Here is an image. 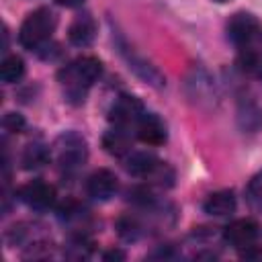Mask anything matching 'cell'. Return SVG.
<instances>
[{"mask_svg": "<svg viewBox=\"0 0 262 262\" xmlns=\"http://www.w3.org/2000/svg\"><path fill=\"white\" fill-rule=\"evenodd\" d=\"M55 147H57V164H59V168L63 172H76V170H80L84 166L86 158H88L86 141L78 133H74V131L63 133L57 139Z\"/></svg>", "mask_w": 262, "mask_h": 262, "instance_id": "obj_5", "label": "cell"}, {"mask_svg": "<svg viewBox=\"0 0 262 262\" xmlns=\"http://www.w3.org/2000/svg\"><path fill=\"white\" fill-rule=\"evenodd\" d=\"M117 47H119V53H121V57L127 61V66H129V70H133V74L135 76H139L145 84H149V86H154V88H162V86H166V78H164V74L154 66V63H149L145 57H141L121 35H117Z\"/></svg>", "mask_w": 262, "mask_h": 262, "instance_id": "obj_4", "label": "cell"}, {"mask_svg": "<svg viewBox=\"0 0 262 262\" xmlns=\"http://www.w3.org/2000/svg\"><path fill=\"white\" fill-rule=\"evenodd\" d=\"M143 113H145L143 102L137 96L121 94L108 108V121L117 127H129V125H135Z\"/></svg>", "mask_w": 262, "mask_h": 262, "instance_id": "obj_8", "label": "cell"}, {"mask_svg": "<svg viewBox=\"0 0 262 262\" xmlns=\"http://www.w3.org/2000/svg\"><path fill=\"white\" fill-rule=\"evenodd\" d=\"M117 231H119V235H121L123 239L135 242V239L141 235L143 227H141V221H139L135 215H123V217H119V221H117Z\"/></svg>", "mask_w": 262, "mask_h": 262, "instance_id": "obj_19", "label": "cell"}, {"mask_svg": "<svg viewBox=\"0 0 262 262\" xmlns=\"http://www.w3.org/2000/svg\"><path fill=\"white\" fill-rule=\"evenodd\" d=\"M237 70L254 80H262V53L254 49H242L237 55Z\"/></svg>", "mask_w": 262, "mask_h": 262, "instance_id": "obj_16", "label": "cell"}, {"mask_svg": "<svg viewBox=\"0 0 262 262\" xmlns=\"http://www.w3.org/2000/svg\"><path fill=\"white\" fill-rule=\"evenodd\" d=\"M90 252H92V242H90L88 237H84L82 233H78V235L72 237L66 256H68V258H76V260H80V258H88Z\"/></svg>", "mask_w": 262, "mask_h": 262, "instance_id": "obj_21", "label": "cell"}, {"mask_svg": "<svg viewBox=\"0 0 262 262\" xmlns=\"http://www.w3.org/2000/svg\"><path fill=\"white\" fill-rule=\"evenodd\" d=\"M49 162V149L41 143H29L20 156V164L25 170H37Z\"/></svg>", "mask_w": 262, "mask_h": 262, "instance_id": "obj_17", "label": "cell"}, {"mask_svg": "<svg viewBox=\"0 0 262 262\" xmlns=\"http://www.w3.org/2000/svg\"><path fill=\"white\" fill-rule=\"evenodd\" d=\"M2 125H4V129L10 131V133H20L27 123H25L23 115H18V113H6L4 119H2Z\"/></svg>", "mask_w": 262, "mask_h": 262, "instance_id": "obj_22", "label": "cell"}, {"mask_svg": "<svg viewBox=\"0 0 262 262\" xmlns=\"http://www.w3.org/2000/svg\"><path fill=\"white\" fill-rule=\"evenodd\" d=\"M57 27V16L51 8L41 6L27 14L18 29V43L29 51H39L53 35Z\"/></svg>", "mask_w": 262, "mask_h": 262, "instance_id": "obj_2", "label": "cell"}, {"mask_svg": "<svg viewBox=\"0 0 262 262\" xmlns=\"http://www.w3.org/2000/svg\"><path fill=\"white\" fill-rule=\"evenodd\" d=\"M237 123L244 131L256 133L262 127V111L254 100H242L237 106Z\"/></svg>", "mask_w": 262, "mask_h": 262, "instance_id": "obj_15", "label": "cell"}, {"mask_svg": "<svg viewBox=\"0 0 262 262\" xmlns=\"http://www.w3.org/2000/svg\"><path fill=\"white\" fill-rule=\"evenodd\" d=\"M235 194L233 190H217V192H211L205 203H203V211L211 217H225V215H231L235 211Z\"/></svg>", "mask_w": 262, "mask_h": 262, "instance_id": "obj_13", "label": "cell"}, {"mask_svg": "<svg viewBox=\"0 0 262 262\" xmlns=\"http://www.w3.org/2000/svg\"><path fill=\"white\" fill-rule=\"evenodd\" d=\"M94 37H96V23H94V18L90 14L84 12V14L76 16L72 20V25L68 29V39H70L72 45L86 47V45H90L94 41Z\"/></svg>", "mask_w": 262, "mask_h": 262, "instance_id": "obj_12", "label": "cell"}, {"mask_svg": "<svg viewBox=\"0 0 262 262\" xmlns=\"http://www.w3.org/2000/svg\"><path fill=\"white\" fill-rule=\"evenodd\" d=\"M213 2H229V0H213Z\"/></svg>", "mask_w": 262, "mask_h": 262, "instance_id": "obj_25", "label": "cell"}, {"mask_svg": "<svg viewBox=\"0 0 262 262\" xmlns=\"http://www.w3.org/2000/svg\"><path fill=\"white\" fill-rule=\"evenodd\" d=\"M59 6H66V8H80L86 0H55Z\"/></svg>", "mask_w": 262, "mask_h": 262, "instance_id": "obj_24", "label": "cell"}, {"mask_svg": "<svg viewBox=\"0 0 262 262\" xmlns=\"http://www.w3.org/2000/svg\"><path fill=\"white\" fill-rule=\"evenodd\" d=\"M102 76V63L94 55H82L59 70L57 78L63 86V94L70 102L80 104L86 98L88 88Z\"/></svg>", "mask_w": 262, "mask_h": 262, "instance_id": "obj_1", "label": "cell"}, {"mask_svg": "<svg viewBox=\"0 0 262 262\" xmlns=\"http://www.w3.org/2000/svg\"><path fill=\"white\" fill-rule=\"evenodd\" d=\"M225 33L233 45L246 47L260 33V23L252 12H235L233 16H229L225 25Z\"/></svg>", "mask_w": 262, "mask_h": 262, "instance_id": "obj_6", "label": "cell"}, {"mask_svg": "<svg viewBox=\"0 0 262 262\" xmlns=\"http://www.w3.org/2000/svg\"><path fill=\"white\" fill-rule=\"evenodd\" d=\"M102 258L104 260H125V254L121 250H108V252H104Z\"/></svg>", "mask_w": 262, "mask_h": 262, "instance_id": "obj_23", "label": "cell"}, {"mask_svg": "<svg viewBox=\"0 0 262 262\" xmlns=\"http://www.w3.org/2000/svg\"><path fill=\"white\" fill-rule=\"evenodd\" d=\"M125 170L135 178H145V180L149 178V180H156L158 184H164L166 180L170 186L174 180L172 170L149 151H131L125 158Z\"/></svg>", "mask_w": 262, "mask_h": 262, "instance_id": "obj_3", "label": "cell"}, {"mask_svg": "<svg viewBox=\"0 0 262 262\" xmlns=\"http://www.w3.org/2000/svg\"><path fill=\"white\" fill-rule=\"evenodd\" d=\"M246 201H248L252 211L262 213V172H258L250 180V184L246 188Z\"/></svg>", "mask_w": 262, "mask_h": 262, "instance_id": "obj_20", "label": "cell"}, {"mask_svg": "<svg viewBox=\"0 0 262 262\" xmlns=\"http://www.w3.org/2000/svg\"><path fill=\"white\" fill-rule=\"evenodd\" d=\"M117 188H119V180L106 168L92 172L86 180V192H88V196H92L96 201H108L111 196H115Z\"/></svg>", "mask_w": 262, "mask_h": 262, "instance_id": "obj_11", "label": "cell"}, {"mask_svg": "<svg viewBox=\"0 0 262 262\" xmlns=\"http://www.w3.org/2000/svg\"><path fill=\"white\" fill-rule=\"evenodd\" d=\"M25 76V61L20 55H6L0 63V78L4 84H16Z\"/></svg>", "mask_w": 262, "mask_h": 262, "instance_id": "obj_18", "label": "cell"}, {"mask_svg": "<svg viewBox=\"0 0 262 262\" xmlns=\"http://www.w3.org/2000/svg\"><path fill=\"white\" fill-rule=\"evenodd\" d=\"M223 239L235 250H246L250 246H256L258 223L254 219H235L223 229Z\"/></svg>", "mask_w": 262, "mask_h": 262, "instance_id": "obj_9", "label": "cell"}, {"mask_svg": "<svg viewBox=\"0 0 262 262\" xmlns=\"http://www.w3.org/2000/svg\"><path fill=\"white\" fill-rule=\"evenodd\" d=\"M131 135L127 133V127H113L102 135V147L111 154V156H127L131 151Z\"/></svg>", "mask_w": 262, "mask_h": 262, "instance_id": "obj_14", "label": "cell"}, {"mask_svg": "<svg viewBox=\"0 0 262 262\" xmlns=\"http://www.w3.org/2000/svg\"><path fill=\"white\" fill-rule=\"evenodd\" d=\"M16 196L27 207L37 209V211H43V209H49L55 203V186L37 178V180H31V182L23 184L16 190Z\"/></svg>", "mask_w": 262, "mask_h": 262, "instance_id": "obj_7", "label": "cell"}, {"mask_svg": "<svg viewBox=\"0 0 262 262\" xmlns=\"http://www.w3.org/2000/svg\"><path fill=\"white\" fill-rule=\"evenodd\" d=\"M135 135L139 141L147 145H162L168 139V131L164 121L154 113H143L141 119L135 123Z\"/></svg>", "mask_w": 262, "mask_h": 262, "instance_id": "obj_10", "label": "cell"}]
</instances>
